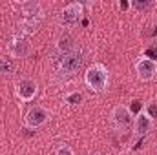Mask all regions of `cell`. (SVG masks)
Listing matches in <instances>:
<instances>
[{"label":"cell","instance_id":"obj_18","mask_svg":"<svg viewBox=\"0 0 157 155\" xmlns=\"http://www.w3.org/2000/svg\"><path fill=\"white\" fill-rule=\"evenodd\" d=\"M93 155H104V153H93Z\"/></svg>","mask_w":157,"mask_h":155},{"label":"cell","instance_id":"obj_2","mask_svg":"<svg viewBox=\"0 0 157 155\" xmlns=\"http://www.w3.org/2000/svg\"><path fill=\"white\" fill-rule=\"evenodd\" d=\"M108 82H110V71H108V68H106L104 64H101V62L91 64V66L86 70V73H84V84H86L91 91H97V93L104 91V89L108 88Z\"/></svg>","mask_w":157,"mask_h":155},{"label":"cell","instance_id":"obj_4","mask_svg":"<svg viewBox=\"0 0 157 155\" xmlns=\"http://www.w3.org/2000/svg\"><path fill=\"white\" fill-rule=\"evenodd\" d=\"M82 15H84V6H82L80 2H71V4H68V6L60 11V15H59V24H60L62 28H71V26H75L78 20L82 18Z\"/></svg>","mask_w":157,"mask_h":155},{"label":"cell","instance_id":"obj_14","mask_svg":"<svg viewBox=\"0 0 157 155\" xmlns=\"http://www.w3.org/2000/svg\"><path fill=\"white\" fill-rule=\"evenodd\" d=\"M130 7L132 9H135V11H148V9H152L154 7V4L150 2V0H132L130 2Z\"/></svg>","mask_w":157,"mask_h":155},{"label":"cell","instance_id":"obj_3","mask_svg":"<svg viewBox=\"0 0 157 155\" xmlns=\"http://www.w3.org/2000/svg\"><path fill=\"white\" fill-rule=\"evenodd\" d=\"M82 60H84V53L82 49H73L71 53L68 55H62L60 57V62H59V73L62 77H71L78 71V68L82 66Z\"/></svg>","mask_w":157,"mask_h":155},{"label":"cell","instance_id":"obj_16","mask_svg":"<svg viewBox=\"0 0 157 155\" xmlns=\"http://www.w3.org/2000/svg\"><path fill=\"white\" fill-rule=\"evenodd\" d=\"M144 113H146V115L150 117L152 120H154V119H157V104H155V102H150V104L146 106Z\"/></svg>","mask_w":157,"mask_h":155},{"label":"cell","instance_id":"obj_10","mask_svg":"<svg viewBox=\"0 0 157 155\" xmlns=\"http://www.w3.org/2000/svg\"><path fill=\"white\" fill-rule=\"evenodd\" d=\"M133 128H135V133L139 137H146L152 131V128H154V120L146 115L144 112H141V113H137L135 120H133Z\"/></svg>","mask_w":157,"mask_h":155},{"label":"cell","instance_id":"obj_8","mask_svg":"<svg viewBox=\"0 0 157 155\" xmlns=\"http://www.w3.org/2000/svg\"><path fill=\"white\" fill-rule=\"evenodd\" d=\"M135 73L139 80L143 82H150L157 77V60L150 59V57H141L135 62Z\"/></svg>","mask_w":157,"mask_h":155},{"label":"cell","instance_id":"obj_12","mask_svg":"<svg viewBox=\"0 0 157 155\" xmlns=\"http://www.w3.org/2000/svg\"><path fill=\"white\" fill-rule=\"evenodd\" d=\"M15 73V62L7 57H0V77Z\"/></svg>","mask_w":157,"mask_h":155},{"label":"cell","instance_id":"obj_6","mask_svg":"<svg viewBox=\"0 0 157 155\" xmlns=\"http://www.w3.org/2000/svg\"><path fill=\"white\" fill-rule=\"evenodd\" d=\"M49 117H51V112H49L48 108L37 104V106H33V108L28 110V113L24 117V122H26L28 128L37 130V128H42V126L49 120Z\"/></svg>","mask_w":157,"mask_h":155},{"label":"cell","instance_id":"obj_17","mask_svg":"<svg viewBox=\"0 0 157 155\" xmlns=\"http://www.w3.org/2000/svg\"><path fill=\"white\" fill-rule=\"evenodd\" d=\"M128 6H130V4H128V2H119V7H121V9H126V7H128Z\"/></svg>","mask_w":157,"mask_h":155},{"label":"cell","instance_id":"obj_11","mask_svg":"<svg viewBox=\"0 0 157 155\" xmlns=\"http://www.w3.org/2000/svg\"><path fill=\"white\" fill-rule=\"evenodd\" d=\"M57 49L60 55H68L75 49V40L70 33H62L59 39H57Z\"/></svg>","mask_w":157,"mask_h":155},{"label":"cell","instance_id":"obj_7","mask_svg":"<svg viewBox=\"0 0 157 155\" xmlns=\"http://www.w3.org/2000/svg\"><path fill=\"white\" fill-rule=\"evenodd\" d=\"M112 124H113V128H115L117 131H126V130H130L132 124H133V115H132L130 108H126V106H122V104L115 106V108L112 110Z\"/></svg>","mask_w":157,"mask_h":155},{"label":"cell","instance_id":"obj_9","mask_svg":"<svg viewBox=\"0 0 157 155\" xmlns=\"http://www.w3.org/2000/svg\"><path fill=\"white\" fill-rule=\"evenodd\" d=\"M9 53L15 57V59H26L28 55H29V51H31V44H29V39H28V35H22V33H18V35H15L11 42H9Z\"/></svg>","mask_w":157,"mask_h":155},{"label":"cell","instance_id":"obj_1","mask_svg":"<svg viewBox=\"0 0 157 155\" xmlns=\"http://www.w3.org/2000/svg\"><path fill=\"white\" fill-rule=\"evenodd\" d=\"M20 13H22V20H20V33L22 35H33L39 31V26L42 22L44 11L39 2H22L20 4Z\"/></svg>","mask_w":157,"mask_h":155},{"label":"cell","instance_id":"obj_5","mask_svg":"<svg viewBox=\"0 0 157 155\" xmlns=\"http://www.w3.org/2000/svg\"><path fill=\"white\" fill-rule=\"evenodd\" d=\"M15 93L22 102H31V100H35V97L39 93V84L33 78L22 77L15 84Z\"/></svg>","mask_w":157,"mask_h":155},{"label":"cell","instance_id":"obj_13","mask_svg":"<svg viewBox=\"0 0 157 155\" xmlns=\"http://www.w3.org/2000/svg\"><path fill=\"white\" fill-rule=\"evenodd\" d=\"M64 102L68 106H78V104L84 102V93L82 91H71V93H68L64 97Z\"/></svg>","mask_w":157,"mask_h":155},{"label":"cell","instance_id":"obj_15","mask_svg":"<svg viewBox=\"0 0 157 155\" xmlns=\"http://www.w3.org/2000/svg\"><path fill=\"white\" fill-rule=\"evenodd\" d=\"M55 155H75V152L71 150V146H68V144H60V146L57 148Z\"/></svg>","mask_w":157,"mask_h":155}]
</instances>
